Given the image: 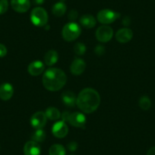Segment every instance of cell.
<instances>
[{"label": "cell", "mask_w": 155, "mask_h": 155, "mask_svg": "<svg viewBox=\"0 0 155 155\" xmlns=\"http://www.w3.org/2000/svg\"><path fill=\"white\" fill-rule=\"evenodd\" d=\"M147 155H155V147H151L147 151Z\"/></svg>", "instance_id": "f546056e"}, {"label": "cell", "mask_w": 155, "mask_h": 155, "mask_svg": "<svg viewBox=\"0 0 155 155\" xmlns=\"http://www.w3.org/2000/svg\"><path fill=\"white\" fill-rule=\"evenodd\" d=\"M127 19H128V17H126V18H125L124 20L123 21V23L124 25H129L130 20H127Z\"/></svg>", "instance_id": "1f68e13d"}, {"label": "cell", "mask_w": 155, "mask_h": 155, "mask_svg": "<svg viewBox=\"0 0 155 155\" xmlns=\"http://www.w3.org/2000/svg\"><path fill=\"white\" fill-rule=\"evenodd\" d=\"M12 8L18 13H25L31 7L30 0H11Z\"/></svg>", "instance_id": "8fae6325"}, {"label": "cell", "mask_w": 155, "mask_h": 155, "mask_svg": "<svg viewBox=\"0 0 155 155\" xmlns=\"http://www.w3.org/2000/svg\"><path fill=\"white\" fill-rule=\"evenodd\" d=\"M47 119L50 120H58L61 117L60 111L56 107H50L44 112Z\"/></svg>", "instance_id": "ffe728a7"}, {"label": "cell", "mask_w": 155, "mask_h": 155, "mask_svg": "<svg viewBox=\"0 0 155 155\" xmlns=\"http://www.w3.org/2000/svg\"><path fill=\"white\" fill-rule=\"evenodd\" d=\"M133 37V32L131 29L127 28L119 30L116 34V39L118 42L126 44L129 42Z\"/></svg>", "instance_id": "30bf717a"}, {"label": "cell", "mask_w": 155, "mask_h": 155, "mask_svg": "<svg viewBox=\"0 0 155 155\" xmlns=\"http://www.w3.org/2000/svg\"><path fill=\"white\" fill-rule=\"evenodd\" d=\"M138 104H139V107H141V109L144 110H147L151 107V101L148 97L142 96L139 99Z\"/></svg>", "instance_id": "603a6c76"}, {"label": "cell", "mask_w": 155, "mask_h": 155, "mask_svg": "<svg viewBox=\"0 0 155 155\" xmlns=\"http://www.w3.org/2000/svg\"><path fill=\"white\" fill-rule=\"evenodd\" d=\"M81 34V28L78 24L71 21L67 23L62 28V35L63 39L67 42L75 41Z\"/></svg>", "instance_id": "3957f363"}, {"label": "cell", "mask_w": 155, "mask_h": 155, "mask_svg": "<svg viewBox=\"0 0 155 155\" xmlns=\"http://www.w3.org/2000/svg\"><path fill=\"white\" fill-rule=\"evenodd\" d=\"M46 138V133L42 129H37L34 131L31 135V140L37 143H41L44 141Z\"/></svg>", "instance_id": "44dd1931"}, {"label": "cell", "mask_w": 155, "mask_h": 155, "mask_svg": "<svg viewBox=\"0 0 155 155\" xmlns=\"http://www.w3.org/2000/svg\"><path fill=\"white\" fill-rule=\"evenodd\" d=\"M42 81L43 84L47 90L50 91H58L65 86L67 77L62 69L50 68L44 72Z\"/></svg>", "instance_id": "7a4b0ae2"}, {"label": "cell", "mask_w": 155, "mask_h": 155, "mask_svg": "<svg viewBox=\"0 0 155 155\" xmlns=\"http://www.w3.org/2000/svg\"><path fill=\"white\" fill-rule=\"evenodd\" d=\"M31 21L37 27H44L48 22V14L42 7H36L31 11Z\"/></svg>", "instance_id": "5b68a950"}, {"label": "cell", "mask_w": 155, "mask_h": 155, "mask_svg": "<svg viewBox=\"0 0 155 155\" xmlns=\"http://www.w3.org/2000/svg\"><path fill=\"white\" fill-rule=\"evenodd\" d=\"M94 53L97 56H102V55H104L105 53V48L103 46H97V47H95Z\"/></svg>", "instance_id": "4316f807"}, {"label": "cell", "mask_w": 155, "mask_h": 155, "mask_svg": "<svg viewBox=\"0 0 155 155\" xmlns=\"http://www.w3.org/2000/svg\"><path fill=\"white\" fill-rule=\"evenodd\" d=\"M67 148L70 151H75L78 148V143L76 141H71L67 144Z\"/></svg>", "instance_id": "83f0119b"}, {"label": "cell", "mask_w": 155, "mask_h": 155, "mask_svg": "<svg viewBox=\"0 0 155 155\" xmlns=\"http://www.w3.org/2000/svg\"><path fill=\"white\" fill-rule=\"evenodd\" d=\"M71 155H73V154H71Z\"/></svg>", "instance_id": "836d02e7"}, {"label": "cell", "mask_w": 155, "mask_h": 155, "mask_svg": "<svg viewBox=\"0 0 155 155\" xmlns=\"http://www.w3.org/2000/svg\"><path fill=\"white\" fill-rule=\"evenodd\" d=\"M45 69V65L41 61H34L29 64L28 67V71L33 76H38L42 74Z\"/></svg>", "instance_id": "4fadbf2b"}, {"label": "cell", "mask_w": 155, "mask_h": 155, "mask_svg": "<svg viewBox=\"0 0 155 155\" xmlns=\"http://www.w3.org/2000/svg\"><path fill=\"white\" fill-rule=\"evenodd\" d=\"M7 52H8V50H7L6 47L5 45H3V44H0V58L4 57V56H6Z\"/></svg>", "instance_id": "f1b7e54d"}, {"label": "cell", "mask_w": 155, "mask_h": 155, "mask_svg": "<svg viewBox=\"0 0 155 155\" xmlns=\"http://www.w3.org/2000/svg\"><path fill=\"white\" fill-rule=\"evenodd\" d=\"M8 0H0V15H2L8 11Z\"/></svg>", "instance_id": "d4e9b609"}, {"label": "cell", "mask_w": 155, "mask_h": 155, "mask_svg": "<svg viewBox=\"0 0 155 155\" xmlns=\"http://www.w3.org/2000/svg\"><path fill=\"white\" fill-rule=\"evenodd\" d=\"M120 17V14L110 9H103L98 12L97 20L102 25H107L114 22Z\"/></svg>", "instance_id": "8992f818"}, {"label": "cell", "mask_w": 155, "mask_h": 155, "mask_svg": "<svg viewBox=\"0 0 155 155\" xmlns=\"http://www.w3.org/2000/svg\"><path fill=\"white\" fill-rule=\"evenodd\" d=\"M78 107L84 113H91L101 104V97L96 90L87 87L81 91L76 100Z\"/></svg>", "instance_id": "6da1fadb"}, {"label": "cell", "mask_w": 155, "mask_h": 155, "mask_svg": "<svg viewBox=\"0 0 155 155\" xmlns=\"http://www.w3.org/2000/svg\"><path fill=\"white\" fill-rule=\"evenodd\" d=\"M68 127L64 121L56 122L52 127V133L56 138H63L68 135Z\"/></svg>", "instance_id": "9c48e42d"}, {"label": "cell", "mask_w": 155, "mask_h": 155, "mask_svg": "<svg viewBox=\"0 0 155 155\" xmlns=\"http://www.w3.org/2000/svg\"><path fill=\"white\" fill-rule=\"evenodd\" d=\"M62 121L68 123L70 125L76 128H84L86 124V116L83 113L74 112H64L61 116Z\"/></svg>", "instance_id": "277c9868"}, {"label": "cell", "mask_w": 155, "mask_h": 155, "mask_svg": "<svg viewBox=\"0 0 155 155\" xmlns=\"http://www.w3.org/2000/svg\"><path fill=\"white\" fill-rule=\"evenodd\" d=\"M50 155H65V149L64 146L59 144H55L50 147Z\"/></svg>", "instance_id": "7402d4cb"}, {"label": "cell", "mask_w": 155, "mask_h": 155, "mask_svg": "<svg viewBox=\"0 0 155 155\" xmlns=\"http://www.w3.org/2000/svg\"><path fill=\"white\" fill-rule=\"evenodd\" d=\"M96 38L101 43L109 42L113 36V31L112 28L107 25H103L98 28L96 31Z\"/></svg>", "instance_id": "52a82bcc"}, {"label": "cell", "mask_w": 155, "mask_h": 155, "mask_svg": "<svg viewBox=\"0 0 155 155\" xmlns=\"http://www.w3.org/2000/svg\"><path fill=\"white\" fill-rule=\"evenodd\" d=\"M41 147L39 143L34 141H29L24 146L25 155H41Z\"/></svg>", "instance_id": "7c38bea8"}, {"label": "cell", "mask_w": 155, "mask_h": 155, "mask_svg": "<svg viewBox=\"0 0 155 155\" xmlns=\"http://www.w3.org/2000/svg\"><path fill=\"white\" fill-rule=\"evenodd\" d=\"M78 16V12L74 9L71 10V11L69 12V13L68 14V19H69L70 21H75L76 19H77Z\"/></svg>", "instance_id": "484cf974"}, {"label": "cell", "mask_w": 155, "mask_h": 155, "mask_svg": "<svg viewBox=\"0 0 155 155\" xmlns=\"http://www.w3.org/2000/svg\"><path fill=\"white\" fill-rule=\"evenodd\" d=\"M86 63L82 59H75L71 64L70 71L74 75H80L84 71Z\"/></svg>", "instance_id": "9a60e30c"}, {"label": "cell", "mask_w": 155, "mask_h": 155, "mask_svg": "<svg viewBox=\"0 0 155 155\" xmlns=\"http://www.w3.org/2000/svg\"><path fill=\"white\" fill-rule=\"evenodd\" d=\"M74 52L78 56H83L86 52V46L82 43H77L74 47Z\"/></svg>", "instance_id": "cb8c5ba5"}, {"label": "cell", "mask_w": 155, "mask_h": 155, "mask_svg": "<svg viewBox=\"0 0 155 155\" xmlns=\"http://www.w3.org/2000/svg\"><path fill=\"white\" fill-rule=\"evenodd\" d=\"M80 24L84 28H87V29H91V28H94V26L96 25V19L92 15H84L81 16L80 18Z\"/></svg>", "instance_id": "2e32d148"}, {"label": "cell", "mask_w": 155, "mask_h": 155, "mask_svg": "<svg viewBox=\"0 0 155 155\" xmlns=\"http://www.w3.org/2000/svg\"><path fill=\"white\" fill-rule=\"evenodd\" d=\"M66 5L64 2H59L55 4L52 8V12L56 17H62L65 15V12H66Z\"/></svg>", "instance_id": "d6986e66"}, {"label": "cell", "mask_w": 155, "mask_h": 155, "mask_svg": "<svg viewBox=\"0 0 155 155\" xmlns=\"http://www.w3.org/2000/svg\"><path fill=\"white\" fill-rule=\"evenodd\" d=\"M47 117L45 113L42 111H39L34 113L31 118V124L33 128L36 129H43L47 124Z\"/></svg>", "instance_id": "ba28073f"}, {"label": "cell", "mask_w": 155, "mask_h": 155, "mask_svg": "<svg viewBox=\"0 0 155 155\" xmlns=\"http://www.w3.org/2000/svg\"><path fill=\"white\" fill-rule=\"evenodd\" d=\"M33 2L36 5H42V4L44 3L45 0H33Z\"/></svg>", "instance_id": "4dcf8cb0"}, {"label": "cell", "mask_w": 155, "mask_h": 155, "mask_svg": "<svg viewBox=\"0 0 155 155\" xmlns=\"http://www.w3.org/2000/svg\"><path fill=\"white\" fill-rule=\"evenodd\" d=\"M76 98L75 94L73 92L67 91L64 92L62 94V101L65 105L67 107H74L76 104Z\"/></svg>", "instance_id": "e0dca14e"}, {"label": "cell", "mask_w": 155, "mask_h": 155, "mask_svg": "<svg viewBox=\"0 0 155 155\" xmlns=\"http://www.w3.org/2000/svg\"><path fill=\"white\" fill-rule=\"evenodd\" d=\"M14 94V87L10 83L5 82L0 85V99L2 101H8Z\"/></svg>", "instance_id": "5bb4252c"}, {"label": "cell", "mask_w": 155, "mask_h": 155, "mask_svg": "<svg viewBox=\"0 0 155 155\" xmlns=\"http://www.w3.org/2000/svg\"><path fill=\"white\" fill-rule=\"evenodd\" d=\"M58 58H59V55L56 50H50L46 53L45 56H44L45 65H48V66H52L57 62Z\"/></svg>", "instance_id": "ac0fdd59"}, {"label": "cell", "mask_w": 155, "mask_h": 155, "mask_svg": "<svg viewBox=\"0 0 155 155\" xmlns=\"http://www.w3.org/2000/svg\"><path fill=\"white\" fill-rule=\"evenodd\" d=\"M65 1V0H60V2H64Z\"/></svg>", "instance_id": "d6a6232c"}]
</instances>
